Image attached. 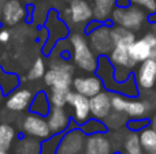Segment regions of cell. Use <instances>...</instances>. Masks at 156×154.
I'll return each instance as SVG.
<instances>
[{"label":"cell","instance_id":"cell-15","mask_svg":"<svg viewBox=\"0 0 156 154\" xmlns=\"http://www.w3.org/2000/svg\"><path fill=\"white\" fill-rule=\"evenodd\" d=\"M73 90L80 94L85 95L88 98H92L93 95L99 94L100 92L104 90L101 79L96 74H90L86 76H76L73 79Z\"/></svg>","mask_w":156,"mask_h":154},{"label":"cell","instance_id":"cell-46","mask_svg":"<svg viewBox=\"0 0 156 154\" xmlns=\"http://www.w3.org/2000/svg\"><path fill=\"white\" fill-rule=\"evenodd\" d=\"M69 2H70V0H69Z\"/></svg>","mask_w":156,"mask_h":154},{"label":"cell","instance_id":"cell-12","mask_svg":"<svg viewBox=\"0 0 156 154\" xmlns=\"http://www.w3.org/2000/svg\"><path fill=\"white\" fill-rule=\"evenodd\" d=\"M134 78L140 92L152 90L156 87V60L148 59L138 63L137 70H134Z\"/></svg>","mask_w":156,"mask_h":154},{"label":"cell","instance_id":"cell-39","mask_svg":"<svg viewBox=\"0 0 156 154\" xmlns=\"http://www.w3.org/2000/svg\"><path fill=\"white\" fill-rule=\"evenodd\" d=\"M149 22H156V14H154L152 16H149Z\"/></svg>","mask_w":156,"mask_h":154},{"label":"cell","instance_id":"cell-20","mask_svg":"<svg viewBox=\"0 0 156 154\" xmlns=\"http://www.w3.org/2000/svg\"><path fill=\"white\" fill-rule=\"evenodd\" d=\"M111 35L114 40V45L115 46H127L129 48L136 40V33L132 30L126 29L119 25H112L111 23Z\"/></svg>","mask_w":156,"mask_h":154},{"label":"cell","instance_id":"cell-16","mask_svg":"<svg viewBox=\"0 0 156 154\" xmlns=\"http://www.w3.org/2000/svg\"><path fill=\"white\" fill-rule=\"evenodd\" d=\"M114 146L107 132L86 135L83 154H112Z\"/></svg>","mask_w":156,"mask_h":154},{"label":"cell","instance_id":"cell-22","mask_svg":"<svg viewBox=\"0 0 156 154\" xmlns=\"http://www.w3.org/2000/svg\"><path fill=\"white\" fill-rule=\"evenodd\" d=\"M40 149H41L40 139L25 135L23 138H21L16 142L12 154H40Z\"/></svg>","mask_w":156,"mask_h":154},{"label":"cell","instance_id":"cell-38","mask_svg":"<svg viewBox=\"0 0 156 154\" xmlns=\"http://www.w3.org/2000/svg\"><path fill=\"white\" fill-rule=\"evenodd\" d=\"M5 0H0V21H2V11H3V5H4Z\"/></svg>","mask_w":156,"mask_h":154},{"label":"cell","instance_id":"cell-33","mask_svg":"<svg viewBox=\"0 0 156 154\" xmlns=\"http://www.w3.org/2000/svg\"><path fill=\"white\" fill-rule=\"evenodd\" d=\"M130 4L140 7L148 14V16L156 14V0H130Z\"/></svg>","mask_w":156,"mask_h":154},{"label":"cell","instance_id":"cell-8","mask_svg":"<svg viewBox=\"0 0 156 154\" xmlns=\"http://www.w3.org/2000/svg\"><path fill=\"white\" fill-rule=\"evenodd\" d=\"M89 45L97 56H108L114 49V40L111 35V23H101L99 27L86 34Z\"/></svg>","mask_w":156,"mask_h":154},{"label":"cell","instance_id":"cell-9","mask_svg":"<svg viewBox=\"0 0 156 154\" xmlns=\"http://www.w3.org/2000/svg\"><path fill=\"white\" fill-rule=\"evenodd\" d=\"M129 52L137 63L145 62L148 59L156 60V35L151 30L147 32L129 46Z\"/></svg>","mask_w":156,"mask_h":154},{"label":"cell","instance_id":"cell-29","mask_svg":"<svg viewBox=\"0 0 156 154\" xmlns=\"http://www.w3.org/2000/svg\"><path fill=\"white\" fill-rule=\"evenodd\" d=\"M138 134H140V141H141V146H143L144 152L148 153L151 150L156 149V131L151 126L141 130Z\"/></svg>","mask_w":156,"mask_h":154},{"label":"cell","instance_id":"cell-7","mask_svg":"<svg viewBox=\"0 0 156 154\" xmlns=\"http://www.w3.org/2000/svg\"><path fill=\"white\" fill-rule=\"evenodd\" d=\"M86 135L80 126L71 123L70 128L62 134L56 154H83Z\"/></svg>","mask_w":156,"mask_h":154},{"label":"cell","instance_id":"cell-44","mask_svg":"<svg viewBox=\"0 0 156 154\" xmlns=\"http://www.w3.org/2000/svg\"><path fill=\"white\" fill-rule=\"evenodd\" d=\"M26 2H34V0H26Z\"/></svg>","mask_w":156,"mask_h":154},{"label":"cell","instance_id":"cell-14","mask_svg":"<svg viewBox=\"0 0 156 154\" xmlns=\"http://www.w3.org/2000/svg\"><path fill=\"white\" fill-rule=\"evenodd\" d=\"M33 93L27 87H16L14 92L5 95V109L14 113L27 111L33 100Z\"/></svg>","mask_w":156,"mask_h":154},{"label":"cell","instance_id":"cell-24","mask_svg":"<svg viewBox=\"0 0 156 154\" xmlns=\"http://www.w3.org/2000/svg\"><path fill=\"white\" fill-rule=\"evenodd\" d=\"M16 138V131L8 123H0V149L10 150Z\"/></svg>","mask_w":156,"mask_h":154},{"label":"cell","instance_id":"cell-45","mask_svg":"<svg viewBox=\"0 0 156 154\" xmlns=\"http://www.w3.org/2000/svg\"><path fill=\"white\" fill-rule=\"evenodd\" d=\"M0 94H3V93H2V87H0Z\"/></svg>","mask_w":156,"mask_h":154},{"label":"cell","instance_id":"cell-40","mask_svg":"<svg viewBox=\"0 0 156 154\" xmlns=\"http://www.w3.org/2000/svg\"><path fill=\"white\" fill-rule=\"evenodd\" d=\"M0 154H10V153H8V150H3V149H0Z\"/></svg>","mask_w":156,"mask_h":154},{"label":"cell","instance_id":"cell-27","mask_svg":"<svg viewBox=\"0 0 156 154\" xmlns=\"http://www.w3.org/2000/svg\"><path fill=\"white\" fill-rule=\"evenodd\" d=\"M71 89H59V87H49L48 98L52 106L65 108L67 105V97Z\"/></svg>","mask_w":156,"mask_h":154},{"label":"cell","instance_id":"cell-42","mask_svg":"<svg viewBox=\"0 0 156 154\" xmlns=\"http://www.w3.org/2000/svg\"><path fill=\"white\" fill-rule=\"evenodd\" d=\"M112 154H123V153H122V152H119V150H114Z\"/></svg>","mask_w":156,"mask_h":154},{"label":"cell","instance_id":"cell-17","mask_svg":"<svg viewBox=\"0 0 156 154\" xmlns=\"http://www.w3.org/2000/svg\"><path fill=\"white\" fill-rule=\"evenodd\" d=\"M90 102V116L94 119L104 120L108 115L112 112V104H111V92L103 90L99 94L89 98Z\"/></svg>","mask_w":156,"mask_h":154},{"label":"cell","instance_id":"cell-6","mask_svg":"<svg viewBox=\"0 0 156 154\" xmlns=\"http://www.w3.org/2000/svg\"><path fill=\"white\" fill-rule=\"evenodd\" d=\"M93 19V7L90 0H70L69 7L65 10L63 21L69 26L85 27L86 23Z\"/></svg>","mask_w":156,"mask_h":154},{"label":"cell","instance_id":"cell-21","mask_svg":"<svg viewBox=\"0 0 156 154\" xmlns=\"http://www.w3.org/2000/svg\"><path fill=\"white\" fill-rule=\"evenodd\" d=\"M51 108H52V105H51V102H49L48 93L37 92L33 95L32 104H30V106H29V112L40 115V116H47L48 112L51 111Z\"/></svg>","mask_w":156,"mask_h":154},{"label":"cell","instance_id":"cell-36","mask_svg":"<svg viewBox=\"0 0 156 154\" xmlns=\"http://www.w3.org/2000/svg\"><path fill=\"white\" fill-rule=\"evenodd\" d=\"M149 126H151V127L156 131V113L152 115V117H151V124H149Z\"/></svg>","mask_w":156,"mask_h":154},{"label":"cell","instance_id":"cell-41","mask_svg":"<svg viewBox=\"0 0 156 154\" xmlns=\"http://www.w3.org/2000/svg\"><path fill=\"white\" fill-rule=\"evenodd\" d=\"M145 154H156V149L151 150V152H148V153H145Z\"/></svg>","mask_w":156,"mask_h":154},{"label":"cell","instance_id":"cell-5","mask_svg":"<svg viewBox=\"0 0 156 154\" xmlns=\"http://www.w3.org/2000/svg\"><path fill=\"white\" fill-rule=\"evenodd\" d=\"M111 64L114 65V75L118 82H125L130 75H133L138 63L132 57L127 46H114L108 55Z\"/></svg>","mask_w":156,"mask_h":154},{"label":"cell","instance_id":"cell-37","mask_svg":"<svg viewBox=\"0 0 156 154\" xmlns=\"http://www.w3.org/2000/svg\"><path fill=\"white\" fill-rule=\"evenodd\" d=\"M149 25H151V32L156 35V22H149Z\"/></svg>","mask_w":156,"mask_h":154},{"label":"cell","instance_id":"cell-13","mask_svg":"<svg viewBox=\"0 0 156 154\" xmlns=\"http://www.w3.org/2000/svg\"><path fill=\"white\" fill-rule=\"evenodd\" d=\"M27 5L21 0H5L2 11V22L5 26H16L21 22L26 21Z\"/></svg>","mask_w":156,"mask_h":154},{"label":"cell","instance_id":"cell-34","mask_svg":"<svg viewBox=\"0 0 156 154\" xmlns=\"http://www.w3.org/2000/svg\"><path fill=\"white\" fill-rule=\"evenodd\" d=\"M11 40V32L8 29H2L0 30V42L7 44Z\"/></svg>","mask_w":156,"mask_h":154},{"label":"cell","instance_id":"cell-2","mask_svg":"<svg viewBox=\"0 0 156 154\" xmlns=\"http://www.w3.org/2000/svg\"><path fill=\"white\" fill-rule=\"evenodd\" d=\"M74 68L76 65L67 60L51 59L49 68L44 75V83L48 87H59V89H71L74 79Z\"/></svg>","mask_w":156,"mask_h":154},{"label":"cell","instance_id":"cell-10","mask_svg":"<svg viewBox=\"0 0 156 154\" xmlns=\"http://www.w3.org/2000/svg\"><path fill=\"white\" fill-rule=\"evenodd\" d=\"M21 127L26 136H32V138L40 139V141H44V139L49 138L52 135L48 122H47V117L32 113V112L23 117Z\"/></svg>","mask_w":156,"mask_h":154},{"label":"cell","instance_id":"cell-25","mask_svg":"<svg viewBox=\"0 0 156 154\" xmlns=\"http://www.w3.org/2000/svg\"><path fill=\"white\" fill-rule=\"evenodd\" d=\"M122 149H123V153L126 154H137V153L144 152L143 146H141V141H140V134L134 132V131H129L125 135Z\"/></svg>","mask_w":156,"mask_h":154},{"label":"cell","instance_id":"cell-19","mask_svg":"<svg viewBox=\"0 0 156 154\" xmlns=\"http://www.w3.org/2000/svg\"><path fill=\"white\" fill-rule=\"evenodd\" d=\"M93 7V19L101 23H111V15L116 7L115 0H90Z\"/></svg>","mask_w":156,"mask_h":154},{"label":"cell","instance_id":"cell-1","mask_svg":"<svg viewBox=\"0 0 156 154\" xmlns=\"http://www.w3.org/2000/svg\"><path fill=\"white\" fill-rule=\"evenodd\" d=\"M69 44H70L71 59H73L74 65H77L80 70L85 72L94 74L97 68L99 56L90 48L88 37L80 32L71 33L69 35Z\"/></svg>","mask_w":156,"mask_h":154},{"label":"cell","instance_id":"cell-11","mask_svg":"<svg viewBox=\"0 0 156 154\" xmlns=\"http://www.w3.org/2000/svg\"><path fill=\"white\" fill-rule=\"evenodd\" d=\"M67 105L71 108V120L77 126H81L90 117V102L89 98L71 90L67 97Z\"/></svg>","mask_w":156,"mask_h":154},{"label":"cell","instance_id":"cell-3","mask_svg":"<svg viewBox=\"0 0 156 154\" xmlns=\"http://www.w3.org/2000/svg\"><path fill=\"white\" fill-rule=\"evenodd\" d=\"M111 23L119 25L132 32L137 33L144 27L145 23H149V16L140 7L130 4L127 7H118L116 5L111 15Z\"/></svg>","mask_w":156,"mask_h":154},{"label":"cell","instance_id":"cell-28","mask_svg":"<svg viewBox=\"0 0 156 154\" xmlns=\"http://www.w3.org/2000/svg\"><path fill=\"white\" fill-rule=\"evenodd\" d=\"M80 128L85 132V135H92V134H104L108 132V128L105 126L104 120H99L94 117H89L83 124L80 126Z\"/></svg>","mask_w":156,"mask_h":154},{"label":"cell","instance_id":"cell-23","mask_svg":"<svg viewBox=\"0 0 156 154\" xmlns=\"http://www.w3.org/2000/svg\"><path fill=\"white\" fill-rule=\"evenodd\" d=\"M0 87H2L3 95L10 94L16 87H19L18 75L12 72H7V71L3 70V67H0Z\"/></svg>","mask_w":156,"mask_h":154},{"label":"cell","instance_id":"cell-35","mask_svg":"<svg viewBox=\"0 0 156 154\" xmlns=\"http://www.w3.org/2000/svg\"><path fill=\"white\" fill-rule=\"evenodd\" d=\"M118 7H127L130 5V0H115Z\"/></svg>","mask_w":156,"mask_h":154},{"label":"cell","instance_id":"cell-32","mask_svg":"<svg viewBox=\"0 0 156 154\" xmlns=\"http://www.w3.org/2000/svg\"><path fill=\"white\" fill-rule=\"evenodd\" d=\"M151 124V119L148 117H140V119H129L126 124L127 131H134V132H140L145 127Z\"/></svg>","mask_w":156,"mask_h":154},{"label":"cell","instance_id":"cell-30","mask_svg":"<svg viewBox=\"0 0 156 154\" xmlns=\"http://www.w3.org/2000/svg\"><path fill=\"white\" fill-rule=\"evenodd\" d=\"M45 72H47L45 60H44V57L38 56L37 59L32 63L29 71H27V79H29V81H38V79L44 78Z\"/></svg>","mask_w":156,"mask_h":154},{"label":"cell","instance_id":"cell-18","mask_svg":"<svg viewBox=\"0 0 156 154\" xmlns=\"http://www.w3.org/2000/svg\"><path fill=\"white\" fill-rule=\"evenodd\" d=\"M47 122H48L49 130H51L52 135L55 134H63L70 128L71 117L69 116V113L65 111V108H58V106H52L51 111L47 115Z\"/></svg>","mask_w":156,"mask_h":154},{"label":"cell","instance_id":"cell-31","mask_svg":"<svg viewBox=\"0 0 156 154\" xmlns=\"http://www.w3.org/2000/svg\"><path fill=\"white\" fill-rule=\"evenodd\" d=\"M60 138H62V134H55V135H51L49 138L41 141L40 154H56Z\"/></svg>","mask_w":156,"mask_h":154},{"label":"cell","instance_id":"cell-26","mask_svg":"<svg viewBox=\"0 0 156 154\" xmlns=\"http://www.w3.org/2000/svg\"><path fill=\"white\" fill-rule=\"evenodd\" d=\"M127 120H129V117H127L125 113L112 111L104 119V123H105V126H107L108 131H119V130L126 127Z\"/></svg>","mask_w":156,"mask_h":154},{"label":"cell","instance_id":"cell-4","mask_svg":"<svg viewBox=\"0 0 156 154\" xmlns=\"http://www.w3.org/2000/svg\"><path fill=\"white\" fill-rule=\"evenodd\" d=\"M111 104H112V111L125 113L129 119L148 117L152 113L147 101L143 100L140 95L127 97V95L119 94V93H111Z\"/></svg>","mask_w":156,"mask_h":154},{"label":"cell","instance_id":"cell-43","mask_svg":"<svg viewBox=\"0 0 156 154\" xmlns=\"http://www.w3.org/2000/svg\"><path fill=\"white\" fill-rule=\"evenodd\" d=\"M123 153V152H122ZM123 154H126V153H123ZM137 154H145V152H141V153H137Z\"/></svg>","mask_w":156,"mask_h":154}]
</instances>
